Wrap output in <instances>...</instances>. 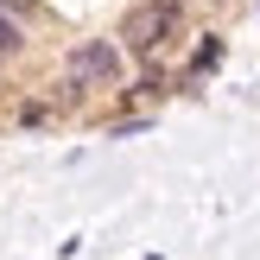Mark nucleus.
Segmentation results:
<instances>
[{
  "mask_svg": "<svg viewBox=\"0 0 260 260\" xmlns=\"http://www.w3.org/2000/svg\"><path fill=\"white\" fill-rule=\"evenodd\" d=\"M178 25H184V0H140V7H127L114 38H121L127 57H159L178 38Z\"/></svg>",
  "mask_w": 260,
  "mask_h": 260,
  "instance_id": "1",
  "label": "nucleus"
},
{
  "mask_svg": "<svg viewBox=\"0 0 260 260\" xmlns=\"http://www.w3.org/2000/svg\"><path fill=\"white\" fill-rule=\"evenodd\" d=\"M121 38H83V45H70V57H63V83L70 89H108L121 83Z\"/></svg>",
  "mask_w": 260,
  "mask_h": 260,
  "instance_id": "2",
  "label": "nucleus"
},
{
  "mask_svg": "<svg viewBox=\"0 0 260 260\" xmlns=\"http://www.w3.org/2000/svg\"><path fill=\"white\" fill-rule=\"evenodd\" d=\"M216 63H222V38H216V32H203V38H197V51H190V63H184V83H203Z\"/></svg>",
  "mask_w": 260,
  "mask_h": 260,
  "instance_id": "3",
  "label": "nucleus"
},
{
  "mask_svg": "<svg viewBox=\"0 0 260 260\" xmlns=\"http://www.w3.org/2000/svg\"><path fill=\"white\" fill-rule=\"evenodd\" d=\"M19 51H25V25H19L13 7H0V63H13Z\"/></svg>",
  "mask_w": 260,
  "mask_h": 260,
  "instance_id": "4",
  "label": "nucleus"
}]
</instances>
